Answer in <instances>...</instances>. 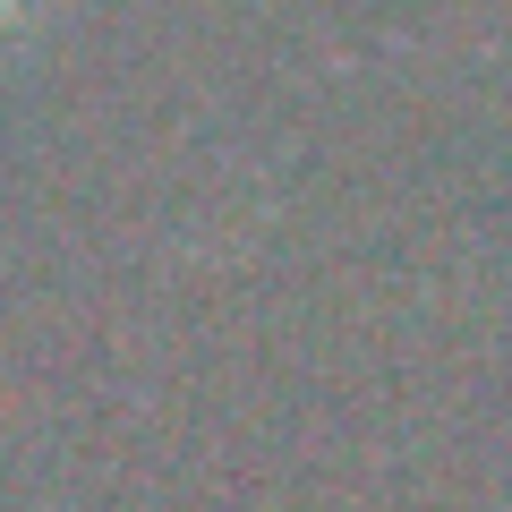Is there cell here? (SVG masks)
<instances>
[{"label": "cell", "mask_w": 512, "mask_h": 512, "mask_svg": "<svg viewBox=\"0 0 512 512\" xmlns=\"http://www.w3.org/2000/svg\"><path fill=\"white\" fill-rule=\"evenodd\" d=\"M18 9H26V0H0V26H9V18H18Z\"/></svg>", "instance_id": "1"}]
</instances>
